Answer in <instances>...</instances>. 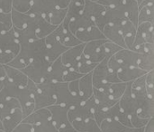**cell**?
<instances>
[{"instance_id": "29", "label": "cell", "mask_w": 154, "mask_h": 132, "mask_svg": "<svg viewBox=\"0 0 154 132\" xmlns=\"http://www.w3.org/2000/svg\"><path fill=\"white\" fill-rule=\"evenodd\" d=\"M57 26L50 24L43 16H39L37 27H36V36L38 39H44L51 34L54 32Z\"/></svg>"}, {"instance_id": "49", "label": "cell", "mask_w": 154, "mask_h": 132, "mask_svg": "<svg viewBox=\"0 0 154 132\" xmlns=\"http://www.w3.org/2000/svg\"><path fill=\"white\" fill-rule=\"evenodd\" d=\"M6 78V74H5V65L0 64V81H4Z\"/></svg>"}, {"instance_id": "3", "label": "cell", "mask_w": 154, "mask_h": 132, "mask_svg": "<svg viewBox=\"0 0 154 132\" xmlns=\"http://www.w3.org/2000/svg\"><path fill=\"white\" fill-rule=\"evenodd\" d=\"M109 57L105 58L102 62H100L96 68L92 72V83L93 88L99 89L102 87L105 83L110 82H119V79L117 77V74L111 72L107 67V60Z\"/></svg>"}, {"instance_id": "14", "label": "cell", "mask_w": 154, "mask_h": 132, "mask_svg": "<svg viewBox=\"0 0 154 132\" xmlns=\"http://www.w3.org/2000/svg\"><path fill=\"white\" fill-rule=\"evenodd\" d=\"M106 40L117 44L122 48H126L125 40L120 30V24H106L101 30Z\"/></svg>"}, {"instance_id": "7", "label": "cell", "mask_w": 154, "mask_h": 132, "mask_svg": "<svg viewBox=\"0 0 154 132\" xmlns=\"http://www.w3.org/2000/svg\"><path fill=\"white\" fill-rule=\"evenodd\" d=\"M106 39L104 40H96L84 43L82 54L91 63L98 64L105 58H106L104 51V43L106 42Z\"/></svg>"}, {"instance_id": "34", "label": "cell", "mask_w": 154, "mask_h": 132, "mask_svg": "<svg viewBox=\"0 0 154 132\" xmlns=\"http://www.w3.org/2000/svg\"><path fill=\"white\" fill-rule=\"evenodd\" d=\"M144 22H149L152 24L154 23V3L139 7L138 24Z\"/></svg>"}, {"instance_id": "16", "label": "cell", "mask_w": 154, "mask_h": 132, "mask_svg": "<svg viewBox=\"0 0 154 132\" xmlns=\"http://www.w3.org/2000/svg\"><path fill=\"white\" fill-rule=\"evenodd\" d=\"M68 67H66L60 61V58H58L53 62L49 69L47 76L44 82H63V76Z\"/></svg>"}, {"instance_id": "19", "label": "cell", "mask_w": 154, "mask_h": 132, "mask_svg": "<svg viewBox=\"0 0 154 132\" xmlns=\"http://www.w3.org/2000/svg\"><path fill=\"white\" fill-rule=\"evenodd\" d=\"M136 28L137 26H135L127 18L124 19L120 23V30L122 32L126 49L132 50L133 48V44H134L135 34H136Z\"/></svg>"}, {"instance_id": "4", "label": "cell", "mask_w": 154, "mask_h": 132, "mask_svg": "<svg viewBox=\"0 0 154 132\" xmlns=\"http://www.w3.org/2000/svg\"><path fill=\"white\" fill-rule=\"evenodd\" d=\"M53 125L59 132H76L68 117L69 109L62 105H51L48 107Z\"/></svg>"}, {"instance_id": "55", "label": "cell", "mask_w": 154, "mask_h": 132, "mask_svg": "<svg viewBox=\"0 0 154 132\" xmlns=\"http://www.w3.org/2000/svg\"><path fill=\"white\" fill-rule=\"evenodd\" d=\"M90 1H93V2H97L98 0H90Z\"/></svg>"}, {"instance_id": "27", "label": "cell", "mask_w": 154, "mask_h": 132, "mask_svg": "<svg viewBox=\"0 0 154 132\" xmlns=\"http://www.w3.org/2000/svg\"><path fill=\"white\" fill-rule=\"evenodd\" d=\"M124 8L125 17L131 21L135 26L138 25V13L139 7L136 0H124L121 2Z\"/></svg>"}, {"instance_id": "26", "label": "cell", "mask_w": 154, "mask_h": 132, "mask_svg": "<svg viewBox=\"0 0 154 132\" xmlns=\"http://www.w3.org/2000/svg\"><path fill=\"white\" fill-rule=\"evenodd\" d=\"M126 87H127L126 82H115V83L107 82V83H105L102 87H100L99 90L106 92V93H108L111 96L112 99L119 101L120 98L125 92Z\"/></svg>"}, {"instance_id": "2", "label": "cell", "mask_w": 154, "mask_h": 132, "mask_svg": "<svg viewBox=\"0 0 154 132\" xmlns=\"http://www.w3.org/2000/svg\"><path fill=\"white\" fill-rule=\"evenodd\" d=\"M34 100V111L48 108L55 104V94L52 82H43L36 84V88L33 93Z\"/></svg>"}, {"instance_id": "51", "label": "cell", "mask_w": 154, "mask_h": 132, "mask_svg": "<svg viewBox=\"0 0 154 132\" xmlns=\"http://www.w3.org/2000/svg\"><path fill=\"white\" fill-rule=\"evenodd\" d=\"M4 31H5V27H4V25H3L2 24H0V34H1L2 32H4Z\"/></svg>"}, {"instance_id": "40", "label": "cell", "mask_w": 154, "mask_h": 132, "mask_svg": "<svg viewBox=\"0 0 154 132\" xmlns=\"http://www.w3.org/2000/svg\"><path fill=\"white\" fill-rule=\"evenodd\" d=\"M103 47H104V51H105V53H106V57H111V56L115 55L118 51L123 49L122 47L118 46L117 44H116L114 43L109 42L108 40L104 43Z\"/></svg>"}, {"instance_id": "46", "label": "cell", "mask_w": 154, "mask_h": 132, "mask_svg": "<svg viewBox=\"0 0 154 132\" xmlns=\"http://www.w3.org/2000/svg\"><path fill=\"white\" fill-rule=\"evenodd\" d=\"M12 132H32V126L29 123L22 121L14 129Z\"/></svg>"}, {"instance_id": "5", "label": "cell", "mask_w": 154, "mask_h": 132, "mask_svg": "<svg viewBox=\"0 0 154 132\" xmlns=\"http://www.w3.org/2000/svg\"><path fill=\"white\" fill-rule=\"evenodd\" d=\"M55 104L62 105L70 109L77 105L83 103L79 98L74 97L69 90L68 82H55L53 83Z\"/></svg>"}, {"instance_id": "47", "label": "cell", "mask_w": 154, "mask_h": 132, "mask_svg": "<svg viewBox=\"0 0 154 132\" xmlns=\"http://www.w3.org/2000/svg\"><path fill=\"white\" fill-rule=\"evenodd\" d=\"M12 0H0V11L4 13H11Z\"/></svg>"}, {"instance_id": "10", "label": "cell", "mask_w": 154, "mask_h": 132, "mask_svg": "<svg viewBox=\"0 0 154 132\" xmlns=\"http://www.w3.org/2000/svg\"><path fill=\"white\" fill-rule=\"evenodd\" d=\"M153 36V24L149 22L139 24L136 28L135 38L132 50L134 51L136 48L145 43H154Z\"/></svg>"}, {"instance_id": "36", "label": "cell", "mask_w": 154, "mask_h": 132, "mask_svg": "<svg viewBox=\"0 0 154 132\" xmlns=\"http://www.w3.org/2000/svg\"><path fill=\"white\" fill-rule=\"evenodd\" d=\"M32 126V132H59L51 121V118L42 121Z\"/></svg>"}, {"instance_id": "30", "label": "cell", "mask_w": 154, "mask_h": 132, "mask_svg": "<svg viewBox=\"0 0 154 132\" xmlns=\"http://www.w3.org/2000/svg\"><path fill=\"white\" fill-rule=\"evenodd\" d=\"M31 15L28 13H21L12 8L11 10V22L12 27L16 29H23L26 27Z\"/></svg>"}, {"instance_id": "45", "label": "cell", "mask_w": 154, "mask_h": 132, "mask_svg": "<svg viewBox=\"0 0 154 132\" xmlns=\"http://www.w3.org/2000/svg\"><path fill=\"white\" fill-rule=\"evenodd\" d=\"M15 56L11 53H6L3 52L0 50V64L3 65H7Z\"/></svg>"}, {"instance_id": "18", "label": "cell", "mask_w": 154, "mask_h": 132, "mask_svg": "<svg viewBox=\"0 0 154 132\" xmlns=\"http://www.w3.org/2000/svg\"><path fill=\"white\" fill-rule=\"evenodd\" d=\"M75 36L83 43H88L91 41L106 39L103 33L99 30V28L96 24L91 25L84 30L77 32L75 34Z\"/></svg>"}, {"instance_id": "22", "label": "cell", "mask_w": 154, "mask_h": 132, "mask_svg": "<svg viewBox=\"0 0 154 132\" xmlns=\"http://www.w3.org/2000/svg\"><path fill=\"white\" fill-rule=\"evenodd\" d=\"M106 10V6L98 4L97 2H93L90 0H85L84 8L82 14L88 18L92 19L94 22L100 17Z\"/></svg>"}, {"instance_id": "48", "label": "cell", "mask_w": 154, "mask_h": 132, "mask_svg": "<svg viewBox=\"0 0 154 132\" xmlns=\"http://www.w3.org/2000/svg\"><path fill=\"white\" fill-rule=\"evenodd\" d=\"M98 4L107 7V6H115L119 4H121L120 0H98L97 1Z\"/></svg>"}, {"instance_id": "12", "label": "cell", "mask_w": 154, "mask_h": 132, "mask_svg": "<svg viewBox=\"0 0 154 132\" xmlns=\"http://www.w3.org/2000/svg\"><path fill=\"white\" fill-rule=\"evenodd\" d=\"M83 47H84V43H81L79 45L69 48L67 51H65L60 55V58L61 63L66 67L78 72L79 61V59H80V57L82 55Z\"/></svg>"}, {"instance_id": "57", "label": "cell", "mask_w": 154, "mask_h": 132, "mask_svg": "<svg viewBox=\"0 0 154 132\" xmlns=\"http://www.w3.org/2000/svg\"><path fill=\"white\" fill-rule=\"evenodd\" d=\"M122 1H124V0H120V2H122Z\"/></svg>"}, {"instance_id": "1", "label": "cell", "mask_w": 154, "mask_h": 132, "mask_svg": "<svg viewBox=\"0 0 154 132\" xmlns=\"http://www.w3.org/2000/svg\"><path fill=\"white\" fill-rule=\"evenodd\" d=\"M51 64V63L45 59L44 55H41L33 58L32 62L21 71L28 77L29 80L33 82L35 84H39L45 81Z\"/></svg>"}, {"instance_id": "9", "label": "cell", "mask_w": 154, "mask_h": 132, "mask_svg": "<svg viewBox=\"0 0 154 132\" xmlns=\"http://www.w3.org/2000/svg\"><path fill=\"white\" fill-rule=\"evenodd\" d=\"M45 41V59L50 63H52L60 55L67 51L69 48L61 44L59 40L55 37L53 34H51L47 37L44 38Z\"/></svg>"}, {"instance_id": "11", "label": "cell", "mask_w": 154, "mask_h": 132, "mask_svg": "<svg viewBox=\"0 0 154 132\" xmlns=\"http://www.w3.org/2000/svg\"><path fill=\"white\" fill-rule=\"evenodd\" d=\"M0 50L11 53L14 56L18 54L20 51V44L12 28L0 34Z\"/></svg>"}, {"instance_id": "50", "label": "cell", "mask_w": 154, "mask_h": 132, "mask_svg": "<svg viewBox=\"0 0 154 132\" xmlns=\"http://www.w3.org/2000/svg\"><path fill=\"white\" fill-rule=\"evenodd\" d=\"M144 128H126L124 132H143Z\"/></svg>"}, {"instance_id": "8", "label": "cell", "mask_w": 154, "mask_h": 132, "mask_svg": "<svg viewBox=\"0 0 154 132\" xmlns=\"http://www.w3.org/2000/svg\"><path fill=\"white\" fill-rule=\"evenodd\" d=\"M52 34L59 40V42L67 48L74 47L83 43L69 29V20L67 18L64 19L61 24L57 26V28L54 30Z\"/></svg>"}, {"instance_id": "38", "label": "cell", "mask_w": 154, "mask_h": 132, "mask_svg": "<svg viewBox=\"0 0 154 132\" xmlns=\"http://www.w3.org/2000/svg\"><path fill=\"white\" fill-rule=\"evenodd\" d=\"M32 0H12L13 9L21 12V13H28Z\"/></svg>"}, {"instance_id": "56", "label": "cell", "mask_w": 154, "mask_h": 132, "mask_svg": "<svg viewBox=\"0 0 154 132\" xmlns=\"http://www.w3.org/2000/svg\"><path fill=\"white\" fill-rule=\"evenodd\" d=\"M0 132H5V131H4L3 130H0Z\"/></svg>"}, {"instance_id": "32", "label": "cell", "mask_w": 154, "mask_h": 132, "mask_svg": "<svg viewBox=\"0 0 154 132\" xmlns=\"http://www.w3.org/2000/svg\"><path fill=\"white\" fill-rule=\"evenodd\" d=\"M99 128L101 132H124L127 127L121 124L114 119H106L100 124Z\"/></svg>"}, {"instance_id": "42", "label": "cell", "mask_w": 154, "mask_h": 132, "mask_svg": "<svg viewBox=\"0 0 154 132\" xmlns=\"http://www.w3.org/2000/svg\"><path fill=\"white\" fill-rule=\"evenodd\" d=\"M129 119H130L133 128H144L145 125L147 124V122L149 121V120H147V119L140 118L137 114L129 117Z\"/></svg>"}, {"instance_id": "21", "label": "cell", "mask_w": 154, "mask_h": 132, "mask_svg": "<svg viewBox=\"0 0 154 132\" xmlns=\"http://www.w3.org/2000/svg\"><path fill=\"white\" fill-rule=\"evenodd\" d=\"M93 97L97 106L103 111L108 110L118 102V101H115L114 99H112L111 96L106 92L96 88H93Z\"/></svg>"}, {"instance_id": "6", "label": "cell", "mask_w": 154, "mask_h": 132, "mask_svg": "<svg viewBox=\"0 0 154 132\" xmlns=\"http://www.w3.org/2000/svg\"><path fill=\"white\" fill-rule=\"evenodd\" d=\"M97 104L93 95L83 103L69 109L68 117L70 122L74 121H85L93 118V112ZM94 119V118H93Z\"/></svg>"}, {"instance_id": "52", "label": "cell", "mask_w": 154, "mask_h": 132, "mask_svg": "<svg viewBox=\"0 0 154 132\" xmlns=\"http://www.w3.org/2000/svg\"><path fill=\"white\" fill-rule=\"evenodd\" d=\"M3 86H4V82H3L2 81H0V91L2 90V88H3Z\"/></svg>"}, {"instance_id": "17", "label": "cell", "mask_w": 154, "mask_h": 132, "mask_svg": "<svg viewBox=\"0 0 154 132\" xmlns=\"http://www.w3.org/2000/svg\"><path fill=\"white\" fill-rule=\"evenodd\" d=\"M5 70L6 79L9 82L13 83L14 85L19 88H24L27 86L29 82V79L22 71L10 67L8 65H5Z\"/></svg>"}, {"instance_id": "35", "label": "cell", "mask_w": 154, "mask_h": 132, "mask_svg": "<svg viewBox=\"0 0 154 132\" xmlns=\"http://www.w3.org/2000/svg\"><path fill=\"white\" fill-rule=\"evenodd\" d=\"M140 54V53H139ZM138 68L148 72L154 69V53L140 54L138 61Z\"/></svg>"}, {"instance_id": "39", "label": "cell", "mask_w": 154, "mask_h": 132, "mask_svg": "<svg viewBox=\"0 0 154 132\" xmlns=\"http://www.w3.org/2000/svg\"><path fill=\"white\" fill-rule=\"evenodd\" d=\"M154 70L148 72L145 75V87L147 92V96L149 99L154 100V85H153Z\"/></svg>"}, {"instance_id": "54", "label": "cell", "mask_w": 154, "mask_h": 132, "mask_svg": "<svg viewBox=\"0 0 154 132\" xmlns=\"http://www.w3.org/2000/svg\"><path fill=\"white\" fill-rule=\"evenodd\" d=\"M136 1H137V3H138V5H140V3H141L143 0H136Z\"/></svg>"}, {"instance_id": "23", "label": "cell", "mask_w": 154, "mask_h": 132, "mask_svg": "<svg viewBox=\"0 0 154 132\" xmlns=\"http://www.w3.org/2000/svg\"><path fill=\"white\" fill-rule=\"evenodd\" d=\"M94 24H95V22L92 19L88 18V16L84 15L83 14H81L80 15H79L75 18L69 20V29L70 30V32L73 34H75L79 31L84 30L91 25H94Z\"/></svg>"}, {"instance_id": "43", "label": "cell", "mask_w": 154, "mask_h": 132, "mask_svg": "<svg viewBox=\"0 0 154 132\" xmlns=\"http://www.w3.org/2000/svg\"><path fill=\"white\" fill-rule=\"evenodd\" d=\"M134 52L140 54H152L154 53V43H145L140 45L138 48L134 50Z\"/></svg>"}, {"instance_id": "25", "label": "cell", "mask_w": 154, "mask_h": 132, "mask_svg": "<svg viewBox=\"0 0 154 132\" xmlns=\"http://www.w3.org/2000/svg\"><path fill=\"white\" fill-rule=\"evenodd\" d=\"M23 115L22 110L16 109L11 114H9L7 117L1 121L3 125V130L5 132H12L18 124H20L23 121Z\"/></svg>"}, {"instance_id": "53", "label": "cell", "mask_w": 154, "mask_h": 132, "mask_svg": "<svg viewBox=\"0 0 154 132\" xmlns=\"http://www.w3.org/2000/svg\"><path fill=\"white\" fill-rule=\"evenodd\" d=\"M0 130H3V125H2V121L0 120Z\"/></svg>"}, {"instance_id": "28", "label": "cell", "mask_w": 154, "mask_h": 132, "mask_svg": "<svg viewBox=\"0 0 154 132\" xmlns=\"http://www.w3.org/2000/svg\"><path fill=\"white\" fill-rule=\"evenodd\" d=\"M71 125L76 132H101L99 125L93 118L85 121H74Z\"/></svg>"}, {"instance_id": "31", "label": "cell", "mask_w": 154, "mask_h": 132, "mask_svg": "<svg viewBox=\"0 0 154 132\" xmlns=\"http://www.w3.org/2000/svg\"><path fill=\"white\" fill-rule=\"evenodd\" d=\"M16 109H21L20 102L15 98L8 99L0 103V120L2 121Z\"/></svg>"}, {"instance_id": "33", "label": "cell", "mask_w": 154, "mask_h": 132, "mask_svg": "<svg viewBox=\"0 0 154 132\" xmlns=\"http://www.w3.org/2000/svg\"><path fill=\"white\" fill-rule=\"evenodd\" d=\"M67 15V8L65 9H60V8H56L50 12L49 14H45L43 17L51 24L55 26H59L60 24H62L64 19L66 18Z\"/></svg>"}, {"instance_id": "15", "label": "cell", "mask_w": 154, "mask_h": 132, "mask_svg": "<svg viewBox=\"0 0 154 132\" xmlns=\"http://www.w3.org/2000/svg\"><path fill=\"white\" fill-rule=\"evenodd\" d=\"M114 56L123 68L138 67V61H139L140 54L133 50L123 48L120 51H118Z\"/></svg>"}, {"instance_id": "24", "label": "cell", "mask_w": 154, "mask_h": 132, "mask_svg": "<svg viewBox=\"0 0 154 132\" xmlns=\"http://www.w3.org/2000/svg\"><path fill=\"white\" fill-rule=\"evenodd\" d=\"M147 72L141 70L138 67H125L122 68L116 74L120 82H131L137 78L146 74Z\"/></svg>"}, {"instance_id": "41", "label": "cell", "mask_w": 154, "mask_h": 132, "mask_svg": "<svg viewBox=\"0 0 154 132\" xmlns=\"http://www.w3.org/2000/svg\"><path fill=\"white\" fill-rule=\"evenodd\" d=\"M82 76H83V74L79 73V72L74 71L69 68H67V70L64 73V76H63V82H70L79 80Z\"/></svg>"}, {"instance_id": "13", "label": "cell", "mask_w": 154, "mask_h": 132, "mask_svg": "<svg viewBox=\"0 0 154 132\" xmlns=\"http://www.w3.org/2000/svg\"><path fill=\"white\" fill-rule=\"evenodd\" d=\"M118 104H119V107L121 108V110L129 117L137 114L138 105L136 103L135 99L132 95L131 89H130V82H127L126 90L124 92V94L122 95V97L120 98Z\"/></svg>"}, {"instance_id": "44", "label": "cell", "mask_w": 154, "mask_h": 132, "mask_svg": "<svg viewBox=\"0 0 154 132\" xmlns=\"http://www.w3.org/2000/svg\"><path fill=\"white\" fill-rule=\"evenodd\" d=\"M0 24H2L5 29V31L12 28L11 22V13H4L0 11Z\"/></svg>"}, {"instance_id": "37", "label": "cell", "mask_w": 154, "mask_h": 132, "mask_svg": "<svg viewBox=\"0 0 154 132\" xmlns=\"http://www.w3.org/2000/svg\"><path fill=\"white\" fill-rule=\"evenodd\" d=\"M97 64L89 62L83 54L81 55L79 61V67H78V72L81 74H88L93 72V70L96 68Z\"/></svg>"}, {"instance_id": "20", "label": "cell", "mask_w": 154, "mask_h": 132, "mask_svg": "<svg viewBox=\"0 0 154 132\" xmlns=\"http://www.w3.org/2000/svg\"><path fill=\"white\" fill-rule=\"evenodd\" d=\"M79 97L82 102L88 100L93 95V83H92V72L84 74L78 80Z\"/></svg>"}]
</instances>
